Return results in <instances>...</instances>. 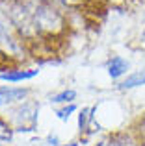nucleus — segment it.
I'll return each mask as SVG.
<instances>
[{"instance_id": "nucleus-1", "label": "nucleus", "mask_w": 145, "mask_h": 146, "mask_svg": "<svg viewBox=\"0 0 145 146\" xmlns=\"http://www.w3.org/2000/svg\"><path fill=\"white\" fill-rule=\"evenodd\" d=\"M32 89L21 85H0V109L2 107H11L19 102L28 100Z\"/></svg>"}, {"instance_id": "nucleus-2", "label": "nucleus", "mask_w": 145, "mask_h": 146, "mask_svg": "<svg viewBox=\"0 0 145 146\" xmlns=\"http://www.w3.org/2000/svg\"><path fill=\"white\" fill-rule=\"evenodd\" d=\"M130 70V61L125 59L123 56H112L106 61V74L113 82H121Z\"/></svg>"}, {"instance_id": "nucleus-3", "label": "nucleus", "mask_w": 145, "mask_h": 146, "mask_svg": "<svg viewBox=\"0 0 145 146\" xmlns=\"http://www.w3.org/2000/svg\"><path fill=\"white\" fill-rule=\"evenodd\" d=\"M39 76V68H4L0 70V80L6 83H22Z\"/></svg>"}, {"instance_id": "nucleus-4", "label": "nucleus", "mask_w": 145, "mask_h": 146, "mask_svg": "<svg viewBox=\"0 0 145 146\" xmlns=\"http://www.w3.org/2000/svg\"><path fill=\"white\" fill-rule=\"evenodd\" d=\"M140 87H145V68H140V70H132L125 76L121 82H117L115 89L121 91V93H127V91L132 89H140Z\"/></svg>"}, {"instance_id": "nucleus-5", "label": "nucleus", "mask_w": 145, "mask_h": 146, "mask_svg": "<svg viewBox=\"0 0 145 146\" xmlns=\"http://www.w3.org/2000/svg\"><path fill=\"white\" fill-rule=\"evenodd\" d=\"M78 98V93H76L75 89H62L58 91V93H54L50 98H48V102L52 104V106H67V104H75V100Z\"/></svg>"}, {"instance_id": "nucleus-6", "label": "nucleus", "mask_w": 145, "mask_h": 146, "mask_svg": "<svg viewBox=\"0 0 145 146\" xmlns=\"http://www.w3.org/2000/svg\"><path fill=\"white\" fill-rule=\"evenodd\" d=\"M75 113H78V106H76V102L75 104H67V106H58L54 109L56 118H58V120H62V122H69L71 117Z\"/></svg>"}, {"instance_id": "nucleus-7", "label": "nucleus", "mask_w": 145, "mask_h": 146, "mask_svg": "<svg viewBox=\"0 0 145 146\" xmlns=\"http://www.w3.org/2000/svg\"><path fill=\"white\" fill-rule=\"evenodd\" d=\"M13 135H15V131L11 128V124L6 120V117H0V141L2 143H9L13 139Z\"/></svg>"}, {"instance_id": "nucleus-8", "label": "nucleus", "mask_w": 145, "mask_h": 146, "mask_svg": "<svg viewBox=\"0 0 145 146\" xmlns=\"http://www.w3.org/2000/svg\"><path fill=\"white\" fill-rule=\"evenodd\" d=\"M45 144L47 146H62V139H60V135L58 133H54V131H50V133H47V137H45Z\"/></svg>"}, {"instance_id": "nucleus-9", "label": "nucleus", "mask_w": 145, "mask_h": 146, "mask_svg": "<svg viewBox=\"0 0 145 146\" xmlns=\"http://www.w3.org/2000/svg\"><path fill=\"white\" fill-rule=\"evenodd\" d=\"M62 146H84L80 141H69V143H63Z\"/></svg>"}, {"instance_id": "nucleus-10", "label": "nucleus", "mask_w": 145, "mask_h": 146, "mask_svg": "<svg viewBox=\"0 0 145 146\" xmlns=\"http://www.w3.org/2000/svg\"><path fill=\"white\" fill-rule=\"evenodd\" d=\"M142 39H143V43H145V30L142 32Z\"/></svg>"}, {"instance_id": "nucleus-11", "label": "nucleus", "mask_w": 145, "mask_h": 146, "mask_svg": "<svg viewBox=\"0 0 145 146\" xmlns=\"http://www.w3.org/2000/svg\"><path fill=\"white\" fill-rule=\"evenodd\" d=\"M0 146H7V144H6V143H2V141H0Z\"/></svg>"}]
</instances>
